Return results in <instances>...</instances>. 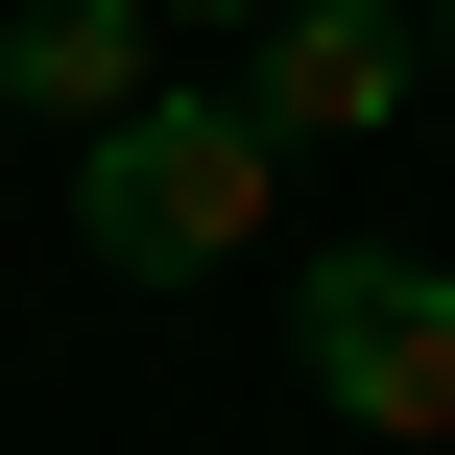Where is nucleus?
Masks as SVG:
<instances>
[{"instance_id": "obj_5", "label": "nucleus", "mask_w": 455, "mask_h": 455, "mask_svg": "<svg viewBox=\"0 0 455 455\" xmlns=\"http://www.w3.org/2000/svg\"><path fill=\"white\" fill-rule=\"evenodd\" d=\"M144 24H264V0H144Z\"/></svg>"}, {"instance_id": "obj_1", "label": "nucleus", "mask_w": 455, "mask_h": 455, "mask_svg": "<svg viewBox=\"0 0 455 455\" xmlns=\"http://www.w3.org/2000/svg\"><path fill=\"white\" fill-rule=\"evenodd\" d=\"M264 192H288L264 96H144V120L72 144V240H96L120 288H216V264L264 240Z\"/></svg>"}, {"instance_id": "obj_2", "label": "nucleus", "mask_w": 455, "mask_h": 455, "mask_svg": "<svg viewBox=\"0 0 455 455\" xmlns=\"http://www.w3.org/2000/svg\"><path fill=\"white\" fill-rule=\"evenodd\" d=\"M288 360H312V408H336L360 455H455V264L336 240V264L288 288Z\"/></svg>"}, {"instance_id": "obj_3", "label": "nucleus", "mask_w": 455, "mask_h": 455, "mask_svg": "<svg viewBox=\"0 0 455 455\" xmlns=\"http://www.w3.org/2000/svg\"><path fill=\"white\" fill-rule=\"evenodd\" d=\"M408 72H432L408 0H264V72H240V96H264V144H384Z\"/></svg>"}, {"instance_id": "obj_7", "label": "nucleus", "mask_w": 455, "mask_h": 455, "mask_svg": "<svg viewBox=\"0 0 455 455\" xmlns=\"http://www.w3.org/2000/svg\"><path fill=\"white\" fill-rule=\"evenodd\" d=\"M0 144H24V96H0Z\"/></svg>"}, {"instance_id": "obj_4", "label": "nucleus", "mask_w": 455, "mask_h": 455, "mask_svg": "<svg viewBox=\"0 0 455 455\" xmlns=\"http://www.w3.org/2000/svg\"><path fill=\"white\" fill-rule=\"evenodd\" d=\"M0 96H24L48 144L144 120V96H168V72H144V0H0Z\"/></svg>"}, {"instance_id": "obj_6", "label": "nucleus", "mask_w": 455, "mask_h": 455, "mask_svg": "<svg viewBox=\"0 0 455 455\" xmlns=\"http://www.w3.org/2000/svg\"><path fill=\"white\" fill-rule=\"evenodd\" d=\"M408 24H432V72H455V0H408Z\"/></svg>"}]
</instances>
